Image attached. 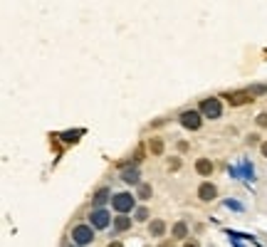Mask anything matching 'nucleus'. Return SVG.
<instances>
[{"label":"nucleus","instance_id":"nucleus-16","mask_svg":"<svg viewBox=\"0 0 267 247\" xmlns=\"http://www.w3.org/2000/svg\"><path fill=\"white\" fill-rule=\"evenodd\" d=\"M146 218H148V210H146V208H138V210H136V220L141 223V220H146Z\"/></svg>","mask_w":267,"mask_h":247},{"label":"nucleus","instance_id":"nucleus-5","mask_svg":"<svg viewBox=\"0 0 267 247\" xmlns=\"http://www.w3.org/2000/svg\"><path fill=\"white\" fill-rule=\"evenodd\" d=\"M89 220H92V228H97V230H104V228L112 223V215H109L104 208H97V210L89 215Z\"/></svg>","mask_w":267,"mask_h":247},{"label":"nucleus","instance_id":"nucleus-3","mask_svg":"<svg viewBox=\"0 0 267 247\" xmlns=\"http://www.w3.org/2000/svg\"><path fill=\"white\" fill-rule=\"evenodd\" d=\"M200 114L208 117V119H220V114H223V104H220L215 97H208V99L200 102Z\"/></svg>","mask_w":267,"mask_h":247},{"label":"nucleus","instance_id":"nucleus-1","mask_svg":"<svg viewBox=\"0 0 267 247\" xmlns=\"http://www.w3.org/2000/svg\"><path fill=\"white\" fill-rule=\"evenodd\" d=\"M72 240H74V245H79V247L92 245V243H94V230H92V225L79 223V225L72 230Z\"/></svg>","mask_w":267,"mask_h":247},{"label":"nucleus","instance_id":"nucleus-9","mask_svg":"<svg viewBox=\"0 0 267 247\" xmlns=\"http://www.w3.org/2000/svg\"><path fill=\"white\" fill-rule=\"evenodd\" d=\"M148 233H151L153 238H161V235L166 233V223H163V220H153V223L148 225Z\"/></svg>","mask_w":267,"mask_h":247},{"label":"nucleus","instance_id":"nucleus-11","mask_svg":"<svg viewBox=\"0 0 267 247\" xmlns=\"http://www.w3.org/2000/svg\"><path fill=\"white\" fill-rule=\"evenodd\" d=\"M107 200H109V188H99V190L94 193V205H99V208H102Z\"/></svg>","mask_w":267,"mask_h":247},{"label":"nucleus","instance_id":"nucleus-21","mask_svg":"<svg viewBox=\"0 0 267 247\" xmlns=\"http://www.w3.org/2000/svg\"><path fill=\"white\" fill-rule=\"evenodd\" d=\"M107 247H124V245H122V243H109Z\"/></svg>","mask_w":267,"mask_h":247},{"label":"nucleus","instance_id":"nucleus-8","mask_svg":"<svg viewBox=\"0 0 267 247\" xmlns=\"http://www.w3.org/2000/svg\"><path fill=\"white\" fill-rule=\"evenodd\" d=\"M122 181L129 185H138V168L134 166V168H127L124 173H122Z\"/></svg>","mask_w":267,"mask_h":247},{"label":"nucleus","instance_id":"nucleus-19","mask_svg":"<svg viewBox=\"0 0 267 247\" xmlns=\"http://www.w3.org/2000/svg\"><path fill=\"white\" fill-rule=\"evenodd\" d=\"M258 126H260V128H267V114H260V117H258Z\"/></svg>","mask_w":267,"mask_h":247},{"label":"nucleus","instance_id":"nucleus-18","mask_svg":"<svg viewBox=\"0 0 267 247\" xmlns=\"http://www.w3.org/2000/svg\"><path fill=\"white\" fill-rule=\"evenodd\" d=\"M225 205H228V208H233V210H238V213L243 210V205H240L238 200H225Z\"/></svg>","mask_w":267,"mask_h":247},{"label":"nucleus","instance_id":"nucleus-4","mask_svg":"<svg viewBox=\"0 0 267 247\" xmlns=\"http://www.w3.org/2000/svg\"><path fill=\"white\" fill-rule=\"evenodd\" d=\"M225 99L230 102V107H245V104H253V92L243 89V92H228Z\"/></svg>","mask_w":267,"mask_h":247},{"label":"nucleus","instance_id":"nucleus-25","mask_svg":"<svg viewBox=\"0 0 267 247\" xmlns=\"http://www.w3.org/2000/svg\"><path fill=\"white\" fill-rule=\"evenodd\" d=\"M69 247H79V245H69Z\"/></svg>","mask_w":267,"mask_h":247},{"label":"nucleus","instance_id":"nucleus-10","mask_svg":"<svg viewBox=\"0 0 267 247\" xmlns=\"http://www.w3.org/2000/svg\"><path fill=\"white\" fill-rule=\"evenodd\" d=\"M196 171H198L200 176H210V173H213V163H210L208 158H200L198 163H196Z\"/></svg>","mask_w":267,"mask_h":247},{"label":"nucleus","instance_id":"nucleus-2","mask_svg":"<svg viewBox=\"0 0 267 247\" xmlns=\"http://www.w3.org/2000/svg\"><path fill=\"white\" fill-rule=\"evenodd\" d=\"M112 205H114V210H117L119 215H127V213L134 210L136 200H134L132 193H117V195L112 198Z\"/></svg>","mask_w":267,"mask_h":247},{"label":"nucleus","instance_id":"nucleus-20","mask_svg":"<svg viewBox=\"0 0 267 247\" xmlns=\"http://www.w3.org/2000/svg\"><path fill=\"white\" fill-rule=\"evenodd\" d=\"M171 168L178 171V168H181V158H171Z\"/></svg>","mask_w":267,"mask_h":247},{"label":"nucleus","instance_id":"nucleus-6","mask_svg":"<svg viewBox=\"0 0 267 247\" xmlns=\"http://www.w3.org/2000/svg\"><path fill=\"white\" fill-rule=\"evenodd\" d=\"M200 112H183L181 114V126H186V128H191V131H198L200 128Z\"/></svg>","mask_w":267,"mask_h":247},{"label":"nucleus","instance_id":"nucleus-23","mask_svg":"<svg viewBox=\"0 0 267 247\" xmlns=\"http://www.w3.org/2000/svg\"><path fill=\"white\" fill-rule=\"evenodd\" d=\"M186 247H198L196 243H186Z\"/></svg>","mask_w":267,"mask_h":247},{"label":"nucleus","instance_id":"nucleus-7","mask_svg":"<svg viewBox=\"0 0 267 247\" xmlns=\"http://www.w3.org/2000/svg\"><path fill=\"white\" fill-rule=\"evenodd\" d=\"M218 195V190H215V185L213 183H200V188H198V198L200 200H205V203H210L213 198Z\"/></svg>","mask_w":267,"mask_h":247},{"label":"nucleus","instance_id":"nucleus-22","mask_svg":"<svg viewBox=\"0 0 267 247\" xmlns=\"http://www.w3.org/2000/svg\"><path fill=\"white\" fill-rule=\"evenodd\" d=\"M263 156H267V143H263Z\"/></svg>","mask_w":267,"mask_h":247},{"label":"nucleus","instance_id":"nucleus-14","mask_svg":"<svg viewBox=\"0 0 267 247\" xmlns=\"http://www.w3.org/2000/svg\"><path fill=\"white\" fill-rule=\"evenodd\" d=\"M114 228H117V230H129V228H132V220H129L127 215H119V218L114 220Z\"/></svg>","mask_w":267,"mask_h":247},{"label":"nucleus","instance_id":"nucleus-17","mask_svg":"<svg viewBox=\"0 0 267 247\" xmlns=\"http://www.w3.org/2000/svg\"><path fill=\"white\" fill-rule=\"evenodd\" d=\"M79 136H82V131H74V133H62V138H65V141H77Z\"/></svg>","mask_w":267,"mask_h":247},{"label":"nucleus","instance_id":"nucleus-15","mask_svg":"<svg viewBox=\"0 0 267 247\" xmlns=\"http://www.w3.org/2000/svg\"><path fill=\"white\" fill-rule=\"evenodd\" d=\"M138 198H141V200L151 198V188H148L146 183H141V185H138Z\"/></svg>","mask_w":267,"mask_h":247},{"label":"nucleus","instance_id":"nucleus-12","mask_svg":"<svg viewBox=\"0 0 267 247\" xmlns=\"http://www.w3.org/2000/svg\"><path fill=\"white\" fill-rule=\"evenodd\" d=\"M186 235H188V225H186V223H176V225H173V238H176V240H183Z\"/></svg>","mask_w":267,"mask_h":247},{"label":"nucleus","instance_id":"nucleus-13","mask_svg":"<svg viewBox=\"0 0 267 247\" xmlns=\"http://www.w3.org/2000/svg\"><path fill=\"white\" fill-rule=\"evenodd\" d=\"M148 148H151V153H153V156H161V153H163V141H161V138H151Z\"/></svg>","mask_w":267,"mask_h":247},{"label":"nucleus","instance_id":"nucleus-24","mask_svg":"<svg viewBox=\"0 0 267 247\" xmlns=\"http://www.w3.org/2000/svg\"><path fill=\"white\" fill-rule=\"evenodd\" d=\"M230 245H233V247H243V245H240V243H230Z\"/></svg>","mask_w":267,"mask_h":247}]
</instances>
